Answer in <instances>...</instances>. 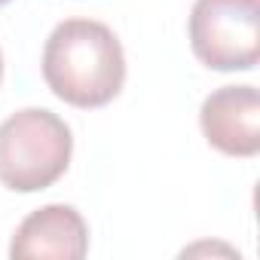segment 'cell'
<instances>
[{
	"label": "cell",
	"mask_w": 260,
	"mask_h": 260,
	"mask_svg": "<svg viewBox=\"0 0 260 260\" xmlns=\"http://www.w3.org/2000/svg\"><path fill=\"white\" fill-rule=\"evenodd\" d=\"M43 77L61 101L74 107H101L122 89V46L107 25L68 19L55 25L43 46Z\"/></svg>",
	"instance_id": "6da1fadb"
},
{
	"label": "cell",
	"mask_w": 260,
	"mask_h": 260,
	"mask_svg": "<svg viewBox=\"0 0 260 260\" xmlns=\"http://www.w3.org/2000/svg\"><path fill=\"white\" fill-rule=\"evenodd\" d=\"M71 128L43 107H28L0 122V181L34 193L55 184L71 162Z\"/></svg>",
	"instance_id": "7a4b0ae2"
},
{
	"label": "cell",
	"mask_w": 260,
	"mask_h": 260,
	"mask_svg": "<svg viewBox=\"0 0 260 260\" xmlns=\"http://www.w3.org/2000/svg\"><path fill=\"white\" fill-rule=\"evenodd\" d=\"M257 0H196L190 43L199 61L214 71H251L260 58Z\"/></svg>",
	"instance_id": "3957f363"
},
{
	"label": "cell",
	"mask_w": 260,
	"mask_h": 260,
	"mask_svg": "<svg viewBox=\"0 0 260 260\" xmlns=\"http://www.w3.org/2000/svg\"><path fill=\"white\" fill-rule=\"evenodd\" d=\"M202 132L226 156H254L260 150V95L254 86H223L202 101Z\"/></svg>",
	"instance_id": "277c9868"
},
{
	"label": "cell",
	"mask_w": 260,
	"mask_h": 260,
	"mask_svg": "<svg viewBox=\"0 0 260 260\" xmlns=\"http://www.w3.org/2000/svg\"><path fill=\"white\" fill-rule=\"evenodd\" d=\"M89 251V230L77 208L71 205H43L28 214L10 245L13 257H55L80 260Z\"/></svg>",
	"instance_id": "5b68a950"
},
{
	"label": "cell",
	"mask_w": 260,
	"mask_h": 260,
	"mask_svg": "<svg viewBox=\"0 0 260 260\" xmlns=\"http://www.w3.org/2000/svg\"><path fill=\"white\" fill-rule=\"evenodd\" d=\"M0 80H4V55H0Z\"/></svg>",
	"instance_id": "8992f818"
},
{
	"label": "cell",
	"mask_w": 260,
	"mask_h": 260,
	"mask_svg": "<svg viewBox=\"0 0 260 260\" xmlns=\"http://www.w3.org/2000/svg\"><path fill=\"white\" fill-rule=\"evenodd\" d=\"M4 4H10V0H0V7H4Z\"/></svg>",
	"instance_id": "52a82bcc"
}]
</instances>
